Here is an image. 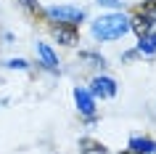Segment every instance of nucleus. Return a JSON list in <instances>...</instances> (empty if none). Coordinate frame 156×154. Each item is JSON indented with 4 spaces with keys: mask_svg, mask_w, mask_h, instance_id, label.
Instances as JSON below:
<instances>
[{
    "mask_svg": "<svg viewBox=\"0 0 156 154\" xmlns=\"http://www.w3.org/2000/svg\"><path fill=\"white\" fill-rule=\"evenodd\" d=\"M130 29H135V32L143 37V35L151 32V19H148V16H135V19L130 21Z\"/></svg>",
    "mask_w": 156,
    "mask_h": 154,
    "instance_id": "nucleus-7",
    "label": "nucleus"
},
{
    "mask_svg": "<svg viewBox=\"0 0 156 154\" xmlns=\"http://www.w3.org/2000/svg\"><path fill=\"white\" fill-rule=\"evenodd\" d=\"M8 66H13V69H27V61L24 58H11Z\"/></svg>",
    "mask_w": 156,
    "mask_h": 154,
    "instance_id": "nucleus-10",
    "label": "nucleus"
},
{
    "mask_svg": "<svg viewBox=\"0 0 156 154\" xmlns=\"http://www.w3.org/2000/svg\"><path fill=\"white\" fill-rule=\"evenodd\" d=\"M74 98H77V106H80V112H82V114H87V117H90V114H95L93 96H90L85 88H77V90H74Z\"/></svg>",
    "mask_w": 156,
    "mask_h": 154,
    "instance_id": "nucleus-4",
    "label": "nucleus"
},
{
    "mask_svg": "<svg viewBox=\"0 0 156 154\" xmlns=\"http://www.w3.org/2000/svg\"><path fill=\"white\" fill-rule=\"evenodd\" d=\"M21 3H24L27 8H37V0H21Z\"/></svg>",
    "mask_w": 156,
    "mask_h": 154,
    "instance_id": "nucleus-12",
    "label": "nucleus"
},
{
    "mask_svg": "<svg viewBox=\"0 0 156 154\" xmlns=\"http://www.w3.org/2000/svg\"><path fill=\"white\" fill-rule=\"evenodd\" d=\"M116 93V82L111 77H95L93 80V96H101V98H108Z\"/></svg>",
    "mask_w": 156,
    "mask_h": 154,
    "instance_id": "nucleus-3",
    "label": "nucleus"
},
{
    "mask_svg": "<svg viewBox=\"0 0 156 154\" xmlns=\"http://www.w3.org/2000/svg\"><path fill=\"white\" fill-rule=\"evenodd\" d=\"M127 32H130V19L122 16V13H108V16H101L93 21L95 40H116Z\"/></svg>",
    "mask_w": 156,
    "mask_h": 154,
    "instance_id": "nucleus-1",
    "label": "nucleus"
},
{
    "mask_svg": "<svg viewBox=\"0 0 156 154\" xmlns=\"http://www.w3.org/2000/svg\"><path fill=\"white\" fill-rule=\"evenodd\" d=\"M101 6H108V8H119L122 6V0H98Z\"/></svg>",
    "mask_w": 156,
    "mask_h": 154,
    "instance_id": "nucleus-11",
    "label": "nucleus"
},
{
    "mask_svg": "<svg viewBox=\"0 0 156 154\" xmlns=\"http://www.w3.org/2000/svg\"><path fill=\"white\" fill-rule=\"evenodd\" d=\"M48 16L53 21H61V24H77V21H82L85 19V11L82 8H72V6H53L48 11Z\"/></svg>",
    "mask_w": 156,
    "mask_h": 154,
    "instance_id": "nucleus-2",
    "label": "nucleus"
},
{
    "mask_svg": "<svg viewBox=\"0 0 156 154\" xmlns=\"http://www.w3.org/2000/svg\"><path fill=\"white\" fill-rule=\"evenodd\" d=\"M138 51H140V53H156V32L143 35L140 43H138Z\"/></svg>",
    "mask_w": 156,
    "mask_h": 154,
    "instance_id": "nucleus-8",
    "label": "nucleus"
},
{
    "mask_svg": "<svg viewBox=\"0 0 156 154\" xmlns=\"http://www.w3.org/2000/svg\"><path fill=\"white\" fill-rule=\"evenodd\" d=\"M53 32H56V37L64 43V45H74V43H77V32H74V29H66V27H56Z\"/></svg>",
    "mask_w": 156,
    "mask_h": 154,
    "instance_id": "nucleus-9",
    "label": "nucleus"
},
{
    "mask_svg": "<svg viewBox=\"0 0 156 154\" xmlns=\"http://www.w3.org/2000/svg\"><path fill=\"white\" fill-rule=\"evenodd\" d=\"M130 149L135 154H154L156 152V144L151 141V138H132V141H130Z\"/></svg>",
    "mask_w": 156,
    "mask_h": 154,
    "instance_id": "nucleus-5",
    "label": "nucleus"
},
{
    "mask_svg": "<svg viewBox=\"0 0 156 154\" xmlns=\"http://www.w3.org/2000/svg\"><path fill=\"white\" fill-rule=\"evenodd\" d=\"M37 51H40V58H42V64H45V69H58V58H56V53L50 51V45L40 43Z\"/></svg>",
    "mask_w": 156,
    "mask_h": 154,
    "instance_id": "nucleus-6",
    "label": "nucleus"
}]
</instances>
